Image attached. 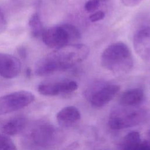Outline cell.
I'll return each instance as SVG.
<instances>
[{"label": "cell", "mask_w": 150, "mask_h": 150, "mask_svg": "<svg viewBox=\"0 0 150 150\" xmlns=\"http://www.w3.org/2000/svg\"><path fill=\"white\" fill-rule=\"evenodd\" d=\"M120 90L116 84H107L97 89L90 97V101L94 107L100 108L111 101Z\"/></svg>", "instance_id": "cell-8"}, {"label": "cell", "mask_w": 150, "mask_h": 150, "mask_svg": "<svg viewBox=\"0 0 150 150\" xmlns=\"http://www.w3.org/2000/svg\"><path fill=\"white\" fill-rule=\"evenodd\" d=\"M28 119L24 116H16L1 123L0 130L6 135H15L23 131L27 127Z\"/></svg>", "instance_id": "cell-11"}, {"label": "cell", "mask_w": 150, "mask_h": 150, "mask_svg": "<svg viewBox=\"0 0 150 150\" xmlns=\"http://www.w3.org/2000/svg\"><path fill=\"white\" fill-rule=\"evenodd\" d=\"M104 17V12L103 11H98L92 13L89 16V19L91 22H96L103 19Z\"/></svg>", "instance_id": "cell-18"}, {"label": "cell", "mask_w": 150, "mask_h": 150, "mask_svg": "<svg viewBox=\"0 0 150 150\" xmlns=\"http://www.w3.org/2000/svg\"><path fill=\"white\" fill-rule=\"evenodd\" d=\"M100 0H88L85 5V10L89 13H93L96 12L100 5Z\"/></svg>", "instance_id": "cell-17"}, {"label": "cell", "mask_w": 150, "mask_h": 150, "mask_svg": "<svg viewBox=\"0 0 150 150\" xmlns=\"http://www.w3.org/2000/svg\"><path fill=\"white\" fill-rule=\"evenodd\" d=\"M148 137L150 138V130L148 131Z\"/></svg>", "instance_id": "cell-24"}, {"label": "cell", "mask_w": 150, "mask_h": 150, "mask_svg": "<svg viewBox=\"0 0 150 150\" xmlns=\"http://www.w3.org/2000/svg\"><path fill=\"white\" fill-rule=\"evenodd\" d=\"M81 117L80 112L74 106H67L60 110L56 115L59 124L63 127H69L77 122Z\"/></svg>", "instance_id": "cell-12"}, {"label": "cell", "mask_w": 150, "mask_h": 150, "mask_svg": "<svg viewBox=\"0 0 150 150\" xmlns=\"http://www.w3.org/2000/svg\"><path fill=\"white\" fill-rule=\"evenodd\" d=\"M29 25L31 29L32 35L33 37L42 36L44 31L40 17L37 13H33L29 20Z\"/></svg>", "instance_id": "cell-15"}, {"label": "cell", "mask_w": 150, "mask_h": 150, "mask_svg": "<svg viewBox=\"0 0 150 150\" xmlns=\"http://www.w3.org/2000/svg\"><path fill=\"white\" fill-rule=\"evenodd\" d=\"M145 118V112L141 109L120 108L112 111L108 119L109 127L120 130L135 126Z\"/></svg>", "instance_id": "cell-5"}, {"label": "cell", "mask_w": 150, "mask_h": 150, "mask_svg": "<svg viewBox=\"0 0 150 150\" xmlns=\"http://www.w3.org/2000/svg\"><path fill=\"white\" fill-rule=\"evenodd\" d=\"M26 76L28 77H30L31 74H32V71H31V69L30 68H28L26 70Z\"/></svg>", "instance_id": "cell-23"}, {"label": "cell", "mask_w": 150, "mask_h": 150, "mask_svg": "<svg viewBox=\"0 0 150 150\" xmlns=\"http://www.w3.org/2000/svg\"><path fill=\"white\" fill-rule=\"evenodd\" d=\"M40 59L36 64L35 73L44 76L58 71H64L84 60L90 49L84 44H70Z\"/></svg>", "instance_id": "cell-1"}, {"label": "cell", "mask_w": 150, "mask_h": 150, "mask_svg": "<svg viewBox=\"0 0 150 150\" xmlns=\"http://www.w3.org/2000/svg\"><path fill=\"white\" fill-rule=\"evenodd\" d=\"M101 64L104 69L114 73H128L134 64L131 51L128 46L122 42L112 43L103 52Z\"/></svg>", "instance_id": "cell-3"}, {"label": "cell", "mask_w": 150, "mask_h": 150, "mask_svg": "<svg viewBox=\"0 0 150 150\" xmlns=\"http://www.w3.org/2000/svg\"><path fill=\"white\" fill-rule=\"evenodd\" d=\"M144 98V91L140 88H135L123 93L120 97V103L125 107L135 106L140 104Z\"/></svg>", "instance_id": "cell-13"}, {"label": "cell", "mask_w": 150, "mask_h": 150, "mask_svg": "<svg viewBox=\"0 0 150 150\" xmlns=\"http://www.w3.org/2000/svg\"><path fill=\"white\" fill-rule=\"evenodd\" d=\"M21 69V62L17 57L0 52V76L5 79H13L19 74Z\"/></svg>", "instance_id": "cell-9"}, {"label": "cell", "mask_w": 150, "mask_h": 150, "mask_svg": "<svg viewBox=\"0 0 150 150\" xmlns=\"http://www.w3.org/2000/svg\"><path fill=\"white\" fill-rule=\"evenodd\" d=\"M78 84L74 81H66L53 83L42 84L38 87V92L47 96H54L60 94H67L76 91Z\"/></svg>", "instance_id": "cell-7"}, {"label": "cell", "mask_w": 150, "mask_h": 150, "mask_svg": "<svg viewBox=\"0 0 150 150\" xmlns=\"http://www.w3.org/2000/svg\"><path fill=\"white\" fill-rule=\"evenodd\" d=\"M101 1H103V2H104V1H107V0H101Z\"/></svg>", "instance_id": "cell-25"}, {"label": "cell", "mask_w": 150, "mask_h": 150, "mask_svg": "<svg viewBox=\"0 0 150 150\" xmlns=\"http://www.w3.org/2000/svg\"><path fill=\"white\" fill-rule=\"evenodd\" d=\"M59 138L54 127L48 122L40 121L29 127L22 141L27 150H50L56 146Z\"/></svg>", "instance_id": "cell-2"}, {"label": "cell", "mask_w": 150, "mask_h": 150, "mask_svg": "<svg viewBox=\"0 0 150 150\" xmlns=\"http://www.w3.org/2000/svg\"><path fill=\"white\" fill-rule=\"evenodd\" d=\"M134 150H150V141L141 142Z\"/></svg>", "instance_id": "cell-20"}, {"label": "cell", "mask_w": 150, "mask_h": 150, "mask_svg": "<svg viewBox=\"0 0 150 150\" xmlns=\"http://www.w3.org/2000/svg\"><path fill=\"white\" fill-rule=\"evenodd\" d=\"M122 4L126 6L134 7L138 5L142 0H121Z\"/></svg>", "instance_id": "cell-21"}, {"label": "cell", "mask_w": 150, "mask_h": 150, "mask_svg": "<svg viewBox=\"0 0 150 150\" xmlns=\"http://www.w3.org/2000/svg\"><path fill=\"white\" fill-rule=\"evenodd\" d=\"M141 142L138 132L132 131L124 137L121 142L122 150H134L135 147Z\"/></svg>", "instance_id": "cell-14"}, {"label": "cell", "mask_w": 150, "mask_h": 150, "mask_svg": "<svg viewBox=\"0 0 150 150\" xmlns=\"http://www.w3.org/2000/svg\"><path fill=\"white\" fill-rule=\"evenodd\" d=\"M42 38L48 47L59 49L79 39L80 33L74 25L64 24L44 29Z\"/></svg>", "instance_id": "cell-4"}, {"label": "cell", "mask_w": 150, "mask_h": 150, "mask_svg": "<svg viewBox=\"0 0 150 150\" xmlns=\"http://www.w3.org/2000/svg\"><path fill=\"white\" fill-rule=\"evenodd\" d=\"M18 53H19V56L25 59L26 57V50L23 46H20L18 49Z\"/></svg>", "instance_id": "cell-22"}, {"label": "cell", "mask_w": 150, "mask_h": 150, "mask_svg": "<svg viewBox=\"0 0 150 150\" xmlns=\"http://www.w3.org/2000/svg\"><path fill=\"white\" fill-rule=\"evenodd\" d=\"M35 100V96L30 91L21 90L0 97V115L19 110Z\"/></svg>", "instance_id": "cell-6"}, {"label": "cell", "mask_w": 150, "mask_h": 150, "mask_svg": "<svg viewBox=\"0 0 150 150\" xmlns=\"http://www.w3.org/2000/svg\"><path fill=\"white\" fill-rule=\"evenodd\" d=\"M135 52L141 58L150 57V27H144L138 30L133 38Z\"/></svg>", "instance_id": "cell-10"}, {"label": "cell", "mask_w": 150, "mask_h": 150, "mask_svg": "<svg viewBox=\"0 0 150 150\" xmlns=\"http://www.w3.org/2000/svg\"><path fill=\"white\" fill-rule=\"evenodd\" d=\"M7 28V22L3 11L0 8V33L5 31Z\"/></svg>", "instance_id": "cell-19"}, {"label": "cell", "mask_w": 150, "mask_h": 150, "mask_svg": "<svg viewBox=\"0 0 150 150\" xmlns=\"http://www.w3.org/2000/svg\"><path fill=\"white\" fill-rule=\"evenodd\" d=\"M0 150H17L15 144L11 138L2 133L0 134Z\"/></svg>", "instance_id": "cell-16"}]
</instances>
